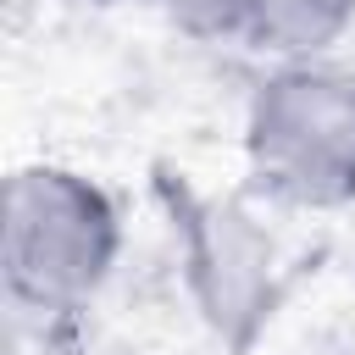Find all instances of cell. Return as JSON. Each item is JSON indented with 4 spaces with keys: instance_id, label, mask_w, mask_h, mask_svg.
Wrapping results in <instances>:
<instances>
[{
    "instance_id": "obj_3",
    "label": "cell",
    "mask_w": 355,
    "mask_h": 355,
    "mask_svg": "<svg viewBox=\"0 0 355 355\" xmlns=\"http://www.w3.org/2000/svg\"><path fill=\"white\" fill-rule=\"evenodd\" d=\"M183 222V266H189V288L205 311V322L244 344L261 316L272 311V277H277V250L261 233V222L239 205V200H216L200 194L178 211Z\"/></svg>"
},
{
    "instance_id": "obj_2",
    "label": "cell",
    "mask_w": 355,
    "mask_h": 355,
    "mask_svg": "<svg viewBox=\"0 0 355 355\" xmlns=\"http://www.w3.org/2000/svg\"><path fill=\"white\" fill-rule=\"evenodd\" d=\"M244 155L266 194L333 211L355 200V72L277 67L244 116Z\"/></svg>"
},
{
    "instance_id": "obj_1",
    "label": "cell",
    "mask_w": 355,
    "mask_h": 355,
    "mask_svg": "<svg viewBox=\"0 0 355 355\" xmlns=\"http://www.w3.org/2000/svg\"><path fill=\"white\" fill-rule=\"evenodd\" d=\"M122 222L111 194L72 166H22L0 200V277L11 311L39 322L83 311L111 277Z\"/></svg>"
},
{
    "instance_id": "obj_5",
    "label": "cell",
    "mask_w": 355,
    "mask_h": 355,
    "mask_svg": "<svg viewBox=\"0 0 355 355\" xmlns=\"http://www.w3.org/2000/svg\"><path fill=\"white\" fill-rule=\"evenodd\" d=\"M166 11L194 39H244L255 0H166Z\"/></svg>"
},
{
    "instance_id": "obj_4",
    "label": "cell",
    "mask_w": 355,
    "mask_h": 355,
    "mask_svg": "<svg viewBox=\"0 0 355 355\" xmlns=\"http://www.w3.org/2000/svg\"><path fill=\"white\" fill-rule=\"evenodd\" d=\"M349 22H355V0H255L244 39L277 55L283 67H305L322 50H333Z\"/></svg>"
}]
</instances>
